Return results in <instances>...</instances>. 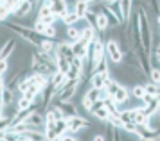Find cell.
<instances>
[{"instance_id":"obj_1","label":"cell","mask_w":160,"mask_h":141,"mask_svg":"<svg viewBox=\"0 0 160 141\" xmlns=\"http://www.w3.org/2000/svg\"><path fill=\"white\" fill-rule=\"evenodd\" d=\"M4 29H8V30H11V32H15L16 36H20L25 43H29V45H32V47H40L42 45V39H43V36L38 34L36 30L32 29V25H27V23H22V21H13V20H6L0 23Z\"/></svg>"},{"instance_id":"obj_2","label":"cell","mask_w":160,"mask_h":141,"mask_svg":"<svg viewBox=\"0 0 160 141\" xmlns=\"http://www.w3.org/2000/svg\"><path fill=\"white\" fill-rule=\"evenodd\" d=\"M67 125H68V132H72V134H79V132L88 130L92 127V123L85 116H81V114H76L72 118H67Z\"/></svg>"},{"instance_id":"obj_3","label":"cell","mask_w":160,"mask_h":141,"mask_svg":"<svg viewBox=\"0 0 160 141\" xmlns=\"http://www.w3.org/2000/svg\"><path fill=\"white\" fill-rule=\"evenodd\" d=\"M106 56H108V61H112L113 64L122 63L124 52L121 50V43L115 39H106Z\"/></svg>"},{"instance_id":"obj_4","label":"cell","mask_w":160,"mask_h":141,"mask_svg":"<svg viewBox=\"0 0 160 141\" xmlns=\"http://www.w3.org/2000/svg\"><path fill=\"white\" fill-rule=\"evenodd\" d=\"M52 106H56L61 111V114H63V118H72V116H76V114H79V107L74 104L72 100H68V102H61V100H52Z\"/></svg>"},{"instance_id":"obj_5","label":"cell","mask_w":160,"mask_h":141,"mask_svg":"<svg viewBox=\"0 0 160 141\" xmlns=\"http://www.w3.org/2000/svg\"><path fill=\"white\" fill-rule=\"evenodd\" d=\"M32 9H34V4H32L31 0H22V2L18 4V7L15 9L13 16H15L16 20H23L25 16H29V14L32 13Z\"/></svg>"},{"instance_id":"obj_6","label":"cell","mask_w":160,"mask_h":141,"mask_svg":"<svg viewBox=\"0 0 160 141\" xmlns=\"http://www.w3.org/2000/svg\"><path fill=\"white\" fill-rule=\"evenodd\" d=\"M56 56L65 57V59H68L72 63V59L76 57L74 56V50H72V43L70 41H58V45H56Z\"/></svg>"},{"instance_id":"obj_7","label":"cell","mask_w":160,"mask_h":141,"mask_svg":"<svg viewBox=\"0 0 160 141\" xmlns=\"http://www.w3.org/2000/svg\"><path fill=\"white\" fill-rule=\"evenodd\" d=\"M25 123H29L31 127H34V129H42L43 130L45 129V114L43 111H34L32 114H29L27 118H25Z\"/></svg>"},{"instance_id":"obj_8","label":"cell","mask_w":160,"mask_h":141,"mask_svg":"<svg viewBox=\"0 0 160 141\" xmlns=\"http://www.w3.org/2000/svg\"><path fill=\"white\" fill-rule=\"evenodd\" d=\"M112 79V70L102 71V73H92L90 75V86L92 88H104V84Z\"/></svg>"},{"instance_id":"obj_9","label":"cell","mask_w":160,"mask_h":141,"mask_svg":"<svg viewBox=\"0 0 160 141\" xmlns=\"http://www.w3.org/2000/svg\"><path fill=\"white\" fill-rule=\"evenodd\" d=\"M16 45H18V43H16V38H13V36H11L8 41L0 47V59H9V56L15 52Z\"/></svg>"},{"instance_id":"obj_10","label":"cell","mask_w":160,"mask_h":141,"mask_svg":"<svg viewBox=\"0 0 160 141\" xmlns=\"http://www.w3.org/2000/svg\"><path fill=\"white\" fill-rule=\"evenodd\" d=\"M88 45H90V43L85 41L83 38H81V39H78V41H74V43H72L74 56H78V57H87V56H88Z\"/></svg>"},{"instance_id":"obj_11","label":"cell","mask_w":160,"mask_h":141,"mask_svg":"<svg viewBox=\"0 0 160 141\" xmlns=\"http://www.w3.org/2000/svg\"><path fill=\"white\" fill-rule=\"evenodd\" d=\"M112 98H113V102H115L117 106H124V104L128 102V98H130V91L126 89V86L121 84V86H119V89L113 93V97H112Z\"/></svg>"},{"instance_id":"obj_12","label":"cell","mask_w":160,"mask_h":141,"mask_svg":"<svg viewBox=\"0 0 160 141\" xmlns=\"http://www.w3.org/2000/svg\"><path fill=\"white\" fill-rule=\"evenodd\" d=\"M119 6H121V13H122V20L124 23H128L133 14V0H119Z\"/></svg>"},{"instance_id":"obj_13","label":"cell","mask_w":160,"mask_h":141,"mask_svg":"<svg viewBox=\"0 0 160 141\" xmlns=\"http://www.w3.org/2000/svg\"><path fill=\"white\" fill-rule=\"evenodd\" d=\"M133 120H135L137 125H148L149 123V114L144 111V106L133 109Z\"/></svg>"},{"instance_id":"obj_14","label":"cell","mask_w":160,"mask_h":141,"mask_svg":"<svg viewBox=\"0 0 160 141\" xmlns=\"http://www.w3.org/2000/svg\"><path fill=\"white\" fill-rule=\"evenodd\" d=\"M56 45H58V41H54L52 38H45L42 39V45L38 47L40 50H43V52H47V54H52V56H56Z\"/></svg>"},{"instance_id":"obj_15","label":"cell","mask_w":160,"mask_h":141,"mask_svg":"<svg viewBox=\"0 0 160 141\" xmlns=\"http://www.w3.org/2000/svg\"><path fill=\"white\" fill-rule=\"evenodd\" d=\"M72 9L76 11V14L79 16L81 20L85 18V14L88 13V9H90V4H88L87 0H76L74 2V6H72Z\"/></svg>"},{"instance_id":"obj_16","label":"cell","mask_w":160,"mask_h":141,"mask_svg":"<svg viewBox=\"0 0 160 141\" xmlns=\"http://www.w3.org/2000/svg\"><path fill=\"white\" fill-rule=\"evenodd\" d=\"M144 111L149 114V116L160 113V97H155V98H151L149 102H146L144 104Z\"/></svg>"},{"instance_id":"obj_17","label":"cell","mask_w":160,"mask_h":141,"mask_svg":"<svg viewBox=\"0 0 160 141\" xmlns=\"http://www.w3.org/2000/svg\"><path fill=\"white\" fill-rule=\"evenodd\" d=\"M90 114H92V116H95V120H97V121H104V123H106V121H108V116L112 113L108 111V107L102 104V106H99L97 109H94Z\"/></svg>"},{"instance_id":"obj_18","label":"cell","mask_w":160,"mask_h":141,"mask_svg":"<svg viewBox=\"0 0 160 141\" xmlns=\"http://www.w3.org/2000/svg\"><path fill=\"white\" fill-rule=\"evenodd\" d=\"M110 70V63H108V57L102 56L97 59V63L94 64V68H92V71L90 73H102V71H108Z\"/></svg>"},{"instance_id":"obj_19","label":"cell","mask_w":160,"mask_h":141,"mask_svg":"<svg viewBox=\"0 0 160 141\" xmlns=\"http://www.w3.org/2000/svg\"><path fill=\"white\" fill-rule=\"evenodd\" d=\"M78 39H81V29L78 27V23L76 25H68L67 27V41H78Z\"/></svg>"},{"instance_id":"obj_20","label":"cell","mask_w":160,"mask_h":141,"mask_svg":"<svg viewBox=\"0 0 160 141\" xmlns=\"http://www.w3.org/2000/svg\"><path fill=\"white\" fill-rule=\"evenodd\" d=\"M61 20H63V23L68 27V25H76V23H79L81 18L76 14V11H74V9H68V11L63 14V18H61Z\"/></svg>"},{"instance_id":"obj_21","label":"cell","mask_w":160,"mask_h":141,"mask_svg":"<svg viewBox=\"0 0 160 141\" xmlns=\"http://www.w3.org/2000/svg\"><path fill=\"white\" fill-rule=\"evenodd\" d=\"M65 80H67V73H63V71L58 70V71H56V73L51 77V84L54 86V88H56V91H58L59 88L63 86V82H65Z\"/></svg>"},{"instance_id":"obj_22","label":"cell","mask_w":160,"mask_h":141,"mask_svg":"<svg viewBox=\"0 0 160 141\" xmlns=\"http://www.w3.org/2000/svg\"><path fill=\"white\" fill-rule=\"evenodd\" d=\"M146 95V88L142 82H137V84H133L131 86V97L133 98H137V100H142V97Z\"/></svg>"},{"instance_id":"obj_23","label":"cell","mask_w":160,"mask_h":141,"mask_svg":"<svg viewBox=\"0 0 160 141\" xmlns=\"http://www.w3.org/2000/svg\"><path fill=\"white\" fill-rule=\"evenodd\" d=\"M2 102H4V106L15 104V102H16L15 91H13V89H9V88H4V89H2Z\"/></svg>"},{"instance_id":"obj_24","label":"cell","mask_w":160,"mask_h":141,"mask_svg":"<svg viewBox=\"0 0 160 141\" xmlns=\"http://www.w3.org/2000/svg\"><path fill=\"white\" fill-rule=\"evenodd\" d=\"M38 93H42V88H40V86H36V84H31L29 88L22 93V95L25 97V98H29V100H32V102H34V98H36Z\"/></svg>"},{"instance_id":"obj_25","label":"cell","mask_w":160,"mask_h":141,"mask_svg":"<svg viewBox=\"0 0 160 141\" xmlns=\"http://www.w3.org/2000/svg\"><path fill=\"white\" fill-rule=\"evenodd\" d=\"M144 88H146V93H148V95L160 97V84H158V82H153V80H149V82H146V84H144Z\"/></svg>"},{"instance_id":"obj_26","label":"cell","mask_w":160,"mask_h":141,"mask_svg":"<svg viewBox=\"0 0 160 141\" xmlns=\"http://www.w3.org/2000/svg\"><path fill=\"white\" fill-rule=\"evenodd\" d=\"M56 66H58V70H59V71H63V73H68L70 66H72V63H70L68 59H65V57H58V56H56Z\"/></svg>"},{"instance_id":"obj_27","label":"cell","mask_w":160,"mask_h":141,"mask_svg":"<svg viewBox=\"0 0 160 141\" xmlns=\"http://www.w3.org/2000/svg\"><path fill=\"white\" fill-rule=\"evenodd\" d=\"M54 129H56L58 136L65 134L67 130H68V125H67V118H59V120L54 121Z\"/></svg>"},{"instance_id":"obj_28","label":"cell","mask_w":160,"mask_h":141,"mask_svg":"<svg viewBox=\"0 0 160 141\" xmlns=\"http://www.w3.org/2000/svg\"><path fill=\"white\" fill-rule=\"evenodd\" d=\"M119 116H121L122 123H128V121H135V120H133V109H124V111H121V113H119Z\"/></svg>"},{"instance_id":"obj_29","label":"cell","mask_w":160,"mask_h":141,"mask_svg":"<svg viewBox=\"0 0 160 141\" xmlns=\"http://www.w3.org/2000/svg\"><path fill=\"white\" fill-rule=\"evenodd\" d=\"M43 36H45V38H52V39H56V38L59 36V32H58V29L54 27V25H47V27H45Z\"/></svg>"},{"instance_id":"obj_30","label":"cell","mask_w":160,"mask_h":141,"mask_svg":"<svg viewBox=\"0 0 160 141\" xmlns=\"http://www.w3.org/2000/svg\"><path fill=\"white\" fill-rule=\"evenodd\" d=\"M31 104H32V100L25 98V97H18V100H16V106H18V111H22V109H25V107H29Z\"/></svg>"},{"instance_id":"obj_31","label":"cell","mask_w":160,"mask_h":141,"mask_svg":"<svg viewBox=\"0 0 160 141\" xmlns=\"http://www.w3.org/2000/svg\"><path fill=\"white\" fill-rule=\"evenodd\" d=\"M0 4H4V6L11 11V14H13V13H15V9L18 7V4H20V0H2Z\"/></svg>"},{"instance_id":"obj_32","label":"cell","mask_w":160,"mask_h":141,"mask_svg":"<svg viewBox=\"0 0 160 141\" xmlns=\"http://www.w3.org/2000/svg\"><path fill=\"white\" fill-rule=\"evenodd\" d=\"M11 123H13V120L9 118V116H0V130H8L9 127H11Z\"/></svg>"},{"instance_id":"obj_33","label":"cell","mask_w":160,"mask_h":141,"mask_svg":"<svg viewBox=\"0 0 160 141\" xmlns=\"http://www.w3.org/2000/svg\"><path fill=\"white\" fill-rule=\"evenodd\" d=\"M9 16H11V11H9L4 4H0V23L6 21V20H9Z\"/></svg>"},{"instance_id":"obj_34","label":"cell","mask_w":160,"mask_h":141,"mask_svg":"<svg viewBox=\"0 0 160 141\" xmlns=\"http://www.w3.org/2000/svg\"><path fill=\"white\" fill-rule=\"evenodd\" d=\"M45 27H47V25H45L42 20H36L34 23H32V29L36 30L38 34H42V36H43V32H45Z\"/></svg>"},{"instance_id":"obj_35","label":"cell","mask_w":160,"mask_h":141,"mask_svg":"<svg viewBox=\"0 0 160 141\" xmlns=\"http://www.w3.org/2000/svg\"><path fill=\"white\" fill-rule=\"evenodd\" d=\"M38 20H42L45 23V25H54L56 23V20H58V16L52 13V14H49V16H43V18H38Z\"/></svg>"},{"instance_id":"obj_36","label":"cell","mask_w":160,"mask_h":141,"mask_svg":"<svg viewBox=\"0 0 160 141\" xmlns=\"http://www.w3.org/2000/svg\"><path fill=\"white\" fill-rule=\"evenodd\" d=\"M149 80L160 84V70L158 68H151V70H149Z\"/></svg>"},{"instance_id":"obj_37","label":"cell","mask_w":160,"mask_h":141,"mask_svg":"<svg viewBox=\"0 0 160 141\" xmlns=\"http://www.w3.org/2000/svg\"><path fill=\"white\" fill-rule=\"evenodd\" d=\"M9 71V61L8 59H0V75H6Z\"/></svg>"},{"instance_id":"obj_38","label":"cell","mask_w":160,"mask_h":141,"mask_svg":"<svg viewBox=\"0 0 160 141\" xmlns=\"http://www.w3.org/2000/svg\"><path fill=\"white\" fill-rule=\"evenodd\" d=\"M4 88H6V77H4V75H0V93H2Z\"/></svg>"},{"instance_id":"obj_39","label":"cell","mask_w":160,"mask_h":141,"mask_svg":"<svg viewBox=\"0 0 160 141\" xmlns=\"http://www.w3.org/2000/svg\"><path fill=\"white\" fill-rule=\"evenodd\" d=\"M0 139H6V130H0Z\"/></svg>"},{"instance_id":"obj_40","label":"cell","mask_w":160,"mask_h":141,"mask_svg":"<svg viewBox=\"0 0 160 141\" xmlns=\"http://www.w3.org/2000/svg\"><path fill=\"white\" fill-rule=\"evenodd\" d=\"M157 23H158V27H160V14L157 16Z\"/></svg>"},{"instance_id":"obj_41","label":"cell","mask_w":160,"mask_h":141,"mask_svg":"<svg viewBox=\"0 0 160 141\" xmlns=\"http://www.w3.org/2000/svg\"><path fill=\"white\" fill-rule=\"evenodd\" d=\"M104 2H106V4H112V2H117V0H104Z\"/></svg>"},{"instance_id":"obj_42","label":"cell","mask_w":160,"mask_h":141,"mask_svg":"<svg viewBox=\"0 0 160 141\" xmlns=\"http://www.w3.org/2000/svg\"><path fill=\"white\" fill-rule=\"evenodd\" d=\"M87 2H88V4H94L95 0H87Z\"/></svg>"}]
</instances>
